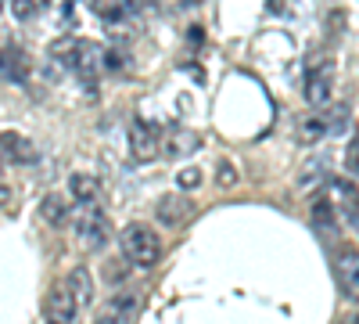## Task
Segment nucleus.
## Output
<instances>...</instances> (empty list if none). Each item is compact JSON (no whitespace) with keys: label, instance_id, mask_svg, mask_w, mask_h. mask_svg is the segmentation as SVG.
<instances>
[{"label":"nucleus","instance_id":"obj_1","mask_svg":"<svg viewBox=\"0 0 359 324\" xmlns=\"http://www.w3.org/2000/svg\"><path fill=\"white\" fill-rule=\"evenodd\" d=\"M123 256L133 267H155L162 259V238L147 223H126L123 227Z\"/></svg>","mask_w":359,"mask_h":324},{"label":"nucleus","instance_id":"obj_2","mask_svg":"<svg viewBox=\"0 0 359 324\" xmlns=\"http://www.w3.org/2000/svg\"><path fill=\"white\" fill-rule=\"evenodd\" d=\"M334 86H338V65H334V58H323V62H316L306 76V101L316 112L327 108L334 98Z\"/></svg>","mask_w":359,"mask_h":324},{"label":"nucleus","instance_id":"obj_3","mask_svg":"<svg viewBox=\"0 0 359 324\" xmlns=\"http://www.w3.org/2000/svg\"><path fill=\"white\" fill-rule=\"evenodd\" d=\"M76 238H79V245H83L86 252H97V249L108 245V238H111V223H108V216L97 209V205H90V209L79 216V223H76Z\"/></svg>","mask_w":359,"mask_h":324},{"label":"nucleus","instance_id":"obj_4","mask_svg":"<svg viewBox=\"0 0 359 324\" xmlns=\"http://www.w3.org/2000/svg\"><path fill=\"white\" fill-rule=\"evenodd\" d=\"M79 313H83V306L72 299L69 285L57 281L50 288V296H47V320L50 324H79Z\"/></svg>","mask_w":359,"mask_h":324},{"label":"nucleus","instance_id":"obj_5","mask_svg":"<svg viewBox=\"0 0 359 324\" xmlns=\"http://www.w3.org/2000/svg\"><path fill=\"white\" fill-rule=\"evenodd\" d=\"M191 216H194V202L184 195H162L155 202V220L162 227H184Z\"/></svg>","mask_w":359,"mask_h":324},{"label":"nucleus","instance_id":"obj_6","mask_svg":"<svg viewBox=\"0 0 359 324\" xmlns=\"http://www.w3.org/2000/svg\"><path fill=\"white\" fill-rule=\"evenodd\" d=\"M334 209H338L341 223L359 238V191L352 181H334Z\"/></svg>","mask_w":359,"mask_h":324},{"label":"nucleus","instance_id":"obj_7","mask_svg":"<svg viewBox=\"0 0 359 324\" xmlns=\"http://www.w3.org/2000/svg\"><path fill=\"white\" fill-rule=\"evenodd\" d=\"M338 278H341L345 299L359 303V249H355V245H345V249L338 252Z\"/></svg>","mask_w":359,"mask_h":324},{"label":"nucleus","instance_id":"obj_8","mask_svg":"<svg viewBox=\"0 0 359 324\" xmlns=\"http://www.w3.org/2000/svg\"><path fill=\"white\" fill-rule=\"evenodd\" d=\"M130 152H133L137 162H151L158 155V137H155V130L147 127L144 119L130 123Z\"/></svg>","mask_w":359,"mask_h":324},{"label":"nucleus","instance_id":"obj_9","mask_svg":"<svg viewBox=\"0 0 359 324\" xmlns=\"http://www.w3.org/2000/svg\"><path fill=\"white\" fill-rule=\"evenodd\" d=\"M104 25H126L137 11V0H90L86 4Z\"/></svg>","mask_w":359,"mask_h":324},{"label":"nucleus","instance_id":"obj_10","mask_svg":"<svg viewBox=\"0 0 359 324\" xmlns=\"http://www.w3.org/2000/svg\"><path fill=\"white\" fill-rule=\"evenodd\" d=\"M0 159L18 162V166H29V162L36 159V148H33V141H25L22 134L4 130V134H0Z\"/></svg>","mask_w":359,"mask_h":324},{"label":"nucleus","instance_id":"obj_11","mask_svg":"<svg viewBox=\"0 0 359 324\" xmlns=\"http://www.w3.org/2000/svg\"><path fill=\"white\" fill-rule=\"evenodd\" d=\"M327 134H331V119H327V112H306L302 119H298V141L302 144H320Z\"/></svg>","mask_w":359,"mask_h":324},{"label":"nucleus","instance_id":"obj_12","mask_svg":"<svg viewBox=\"0 0 359 324\" xmlns=\"http://www.w3.org/2000/svg\"><path fill=\"white\" fill-rule=\"evenodd\" d=\"M69 209H72V198L62 195V191H47L40 198V216L50 223V227H62L69 220Z\"/></svg>","mask_w":359,"mask_h":324},{"label":"nucleus","instance_id":"obj_13","mask_svg":"<svg viewBox=\"0 0 359 324\" xmlns=\"http://www.w3.org/2000/svg\"><path fill=\"white\" fill-rule=\"evenodd\" d=\"M25 76H29V58L18 47H4V51H0V79L25 83Z\"/></svg>","mask_w":359,"mask_h":324},{"label":"nucleus","instance_id":"obj_14","mask_svg":"<svg viewBox=\"0 0 359 324\" xmlns=\"http://www.w3.org/2000/svg\"><path fill=\"white\" fill-rule=\"evenodd\" d=\"M65 285H69L72 299H76L83 310H86L90 303H94V292H97V288H94V274H90L86 267H72V271H69V278H65Z\"/></svg>","mask_w":359,"mask_h":324},{"label":"nucleus","instance_id":"obj_15","mask_svg":"<svg viewBox=\"0 0 359 324\" xmlns=\"http://www.w3.org/2000/svg\"><path fill=\"white\" fill-rule=\"evenodd\" d=\"M69 195H72L76 202H83L86 209H90V205H97V198H101V181H97L94 173H72Z\"/></svg>","mask_w":359,"mask_h":324},{"label":"nucleus","instance_id":"obj_16","mask_svg":"<svg viewBox=\"0 0 359 324\" xmlns=\"http://www.w3.org/2000/svg\"><path fill=\"white\" fill-rule=\"evenodd\" d=\"M101 65H104V51H101L97 44L83 40V44H79V58H76V72H79L86 83H94Z\"/></svg>","mask_w":359,"mask_h":324},{"label":"nucleus","instance_id":"obj_17","mask_svg":"<svg viewBox=\"0 0 359 324\" xmlns=\"http://www.w3.org/2000/svg\"><path fill=\"white\" fill-rule=\"evenodd\" d=\"M313 227L323 234V238H331V234L338 231V216H334V202L327 195H316L313 202Z\"/></svg>","mask_w":359,"mask_h":324},{"label":"nucleus","instance_id":"obj_18","mask_svg":"<svg viewBox=\"0 0 359 324\" xmlns=\"http://www.w3.org/2000/svg\"><path fill=\"white\" fill-rule=\"evenodd\" d=\"M79 44H83V40H57V44L50 47V62H54V65H62V69H76Z\"/></svg>","mask_w":359,"mask_h":324},{"label":"nucleus","instance_id":"obj_19","mask_svg":"<svg viewBox=\"0 0 359 324\" xmlns=\"http://www.w3.org/2000/svg\"><path fill=\"white\" fill-rule=\"evenodd\" d=\"M194 148H198V137H194V134H176V144L169 141L165 155H169V159H180V155H187V152H194Z\"/></svg>","mask_w":359,"mask_h":324},{"label":"nucleus","instance_id":"obj_20","mask_svg":"<svg viewBox=\"0 0 359 324\" xmlns=\"http://www.w3.org/2000/svg\"><path fill=\"white\" fill-rule=\"evenodd\" d=\"M43 8L36 4V0H11V15L18 18V22H29V18H36Z\"/></svg>","mask_w":359,"mask_h":324},{"label":"nucleus","instance_id":"obj_21","mask_svg":"<svg viewBox=\"0 0 359 324\" xmlns=\"http://www.w3.org/2000/svg\"><path fill=\"white\" fill-rule=\"evenodd\" d=\"M176 184L184 188V191L198 188V184H201V169H198V166H187V169H180V173H176Z\"/></svg>","mask_w":359,"mask_h":324},{"label":"nucleus","instance_id":"obj_22","mask_svg":"<svg viewBox=\"0 0 359 324\" xmlns=\"http://www.w3.org/2000/svg\"><path fill=\"white\" fill-rule=\"evenodd\" d=\"M104 69H111V72H123L126 69V58H123V51H104Z\"/></svg>","mask_w":359,"mask_h":324},{"label":"nucleus","instance_id":"obj_23","mask_svg":"<svg viewBox=\"0 0 359 324\" xmlns=\"http://www.w3.org/2000/svg\"><path fill=\"white\" fill-rule=\"evenodd\" d=\"M219 184H223V188L237 184V166H233V162H219Z\"/></svg>","mask_w":359,"mask_h":324},{"label":"nucleus","instance_id":"obj_24","mask_svg":"<svg viewBox=\"0 0 359 324\" xmlns=\"http://www.w3.org/2000/svg\"><path fill=\"white\" fill-rule=\"evenodd\" d=\"M331 112H334V115H331V130H341V127L348 123V105H334Z\"/></svg>","mask_w":359,"mask_h":324},{"label":"nucleus","instance_id":"obj_25","mask_svg":"<svg viewBox=\"0 0 359 324\" xmlns=\"http://www.w3.org/2000/svg\"><path fill=\"white\" fill-rule=\"evenodd\" d=\"M94 324H123V313H115V310L108 306V310H104V313H101Z\"/></svg>","mask_w":359,"mask_h":324},{"label":"nucleus","instance_id":"obj_26","mask_svg":"<svg viewBox=\"0 0 359 324\" xmlns=\"http://www.w3.org/2000/svg\"><path fill=\"white\" fill-rule=\"evenodd\" d=\"M162 0H137V8H158Z\"/></svg>","mask_w":359,"mask_h":324},{"label":"nucleus","instance_id":"obj_27","mask_svg":"<svg viewBox=\"0 0 359 324\" xmlns=\"http://www.w3.org/2000/svg\"><path fill=\"white\" fill-rule=\"evenodd\" d=\"M8 198H11V191H8V188H0V205H4Z\"/></svg>","mask_w":359,"mask_h":324},{"label":"nucleus","instance_id":"obj_28","mask_svg":"<svg viewBox=\"0 0 359 324\" xmlns=\"http://www.w3.org/2000/svg\"><path fill=\"white\" fill-rule=\"evenodd\" d=\"M36 324H50V320H36Z\"/></svg>","mask_w":359,"mask_h":324},{"label":"nucleus","instance_id":"obj_29","mask_svg":"<svg viewBox=\"0 0 359 324\" xmlns=\"http://www.w3.org/2000/svg\"><path fill=\"white\" fill-rule=\"evenodd\" d=\"M0 8H4V4H0Z\"/></svg>","mask_w":359,"mask_h":324}]
</instances>
